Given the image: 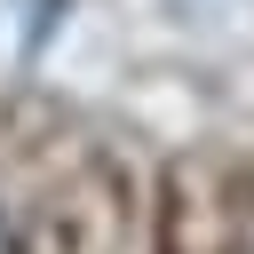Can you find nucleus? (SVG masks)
Returning a JSON list of instances; mask_svg holds the SVG:
<instances>
[{"label":"nucleus","mask_w":254,"mask_h":254,"mask_svg":"<svg viewBox=\"0 0 254 254\" xmlns=\"http://www.w3.org/2000/svg\"><path fill=\"white\" fill-rule=\"evenodd\" d=\"M0 254H16V230H8V222H0Z\"/></svg>","instance_id":"obj_1"}]
</instances>
